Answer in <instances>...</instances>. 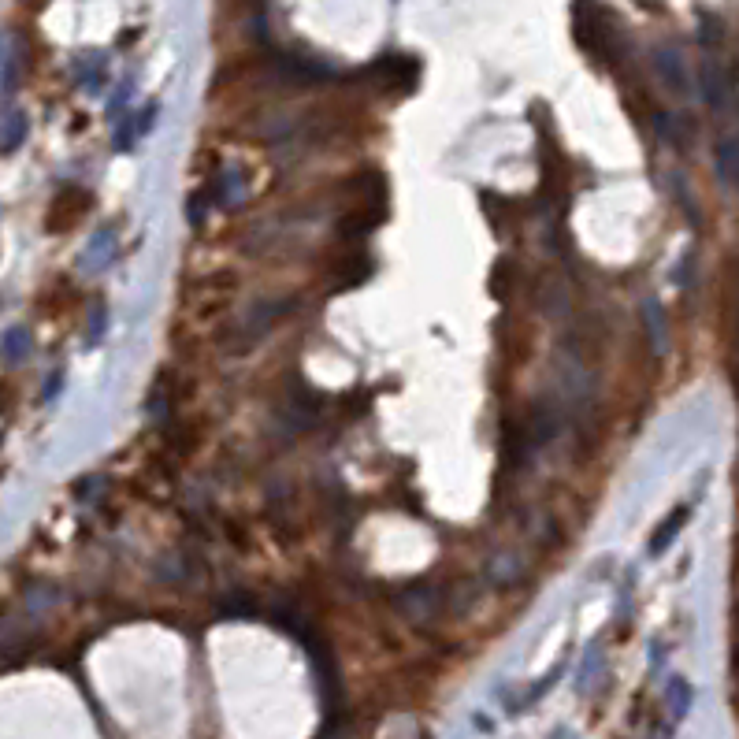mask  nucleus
Segmentation results:
<instances>
[{"label": "nucleus", "mask_w": 739, "mask_h": 739, "mask_svg": "<svg viewBox=\"0 0 739 739\" xmlns=\"http://www.w3.org/2000/svg\"><path fill=\"white\" fill-rule=\"evenodd\" d=\"M572 26H576V41L584 45L587 52H595L602 60L613 56V30L606 26V12L602 8H587V0L576 4L572 12Z\"/></svg>", "instance_id": "1"}, {"label": "nucleus", "mask_w": 739, "mask_h": 739, "mask_svg": "<svg viewBox=\"0 0 739 739\" xmlns=\"http://www.w3.org/2000/svg\"><path fill=\"white\" fill-rule=\"evenodd\" d=\"M372 75L383 82V90H402V93H409L416 86L420 64H416V60H409V56H383V60L372 67Z\"/></svg>", "instance_id": "2"}, {"label": "nucleus", "mask_w": 739, "mask_h": 739, "mask_svg": "<svg viewBox=\"0 0 739 739\" xmlns=\"http://www.w3.org/2000/svg\"><path fill=\"white\" fill-rule=\"evenodd\" d=\"M90 208V197L82 194V190H75V186H67L64 194L52 201L49 208V231H67V227H75L78 216Z\"/></svg>", "instance_id": "3"}, {"label": "nucleus", "mask_w": 739, "mask_h": 739, "mask_svg": "<svg viewBox=\"0 0 739 739\" xmlns=\"http://www.w3.org/2000/svg\"><path fill=\"white\" fill-rule=\"evenodd\" d=\"M654 64H658V75L665 78V86L676 93L688 90V78H684V60H680V52L676 49H662L654 56Z\"/></svg>", "instance_id": "4"}, {"label": "nucleus", "mask_w": 739, "mask_h": 739, "mask_svg": "<svg viewBox=\"0 0 739 739\" xmlns=\"http://www.w3.org/2000/svg\"><path fill=\"white\" fill-rule=\"evenodd\" d=\"M702 86H706V101L714 104V108H721V104L728 101V78H725V67L721 64H710L702 67Z\"/></svg>", "instance_id": "5"}, {"label": "nucleus", "mask_w": 739, "mask_h": 739, "mask_svg": "<svg viewBox=\"0 0 739 739\" xmlns=\"http://www.w3.org/2000/svg\"><path fill=\"white\" fill-rule=\"evenodd\" d=\"M717 182L725 190H736V142L732 138H725L717 149Z\"/></svg>", "instance_id": "6"}, {"label": "nucleus", "mask_w": 739, "mask_h": 739, "mask_svg": "<svg viewBox=\"0 0 739 739\" xmlns=\"http://www.w3.org/2000/svg\"><path fill=\"white\" fill-rule=\"evenodd\" d=\"M684 520H688V509H673V517L665 520L662 528L654 532V539H650V554H665L669 543H673V535L684 528Z\"/></svg>", "instance_id": "7"}, {"label": "nucleus", "mask_w": 739, "mask_h": 739, "mask_svg": "<svg viewBox=\"0 0 739 739\" xmlns=\"http://www.w3.org/2000/svg\"><path fill=\"white\" fill-rule=\"evenodd\" d=\"M26 346H30V335H26L23 327H15V331H8L4 335V342H0V353L8 357V361H19L26 353Z\"/></svg>", "instance_id": "8"}, {"label": "nucleus", "mask_w": 739, "mask_h": 739, "mask_svg": "<svg viewBox=\"0 0 739 739\" xmlns=\"http://www.w3.org/2000/svg\"><path fill=\"white\" fill-rule=\"evenodd\" d=\"M669 702H673V714L684 717L691 706V688L684 684V680H673V688H669Z\"/></svg>", "instance_id": "9"}, {"label": "nucleus", "mask_w": 739, "mask_h": 739, "mask_svg": "<svg viewBox=\"0 0 739 739\" xmlns=\"http://www.w3.org/2000/svg\"><path fill=\"white\" fill-rule=\"evenodd\" d=\"M23 134H26V119L23 116H12V134H8L4 142H0V149H4V153H8V149H15V145L23 142Z\"/></svg>", "instance_id": "10"}, {"label": "nucleus", "mask_w": 739, "mask_h": 739, "mask_svg": "<svg viewBox=\"0 0 739 739\" xmlns=\"http://www.w3.org/2000/svg\"><path fill=\"white\" fill-rule=\"evenodd\" d=\"M0 67H4V41H0Z\"/></svg>", "instance_id": "11"}]
</instances>
